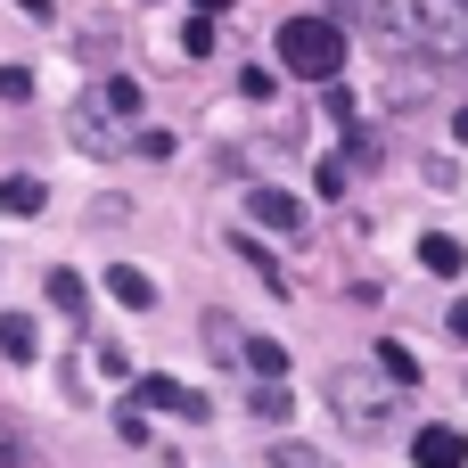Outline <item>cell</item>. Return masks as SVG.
Returning <instances> with one entry per match:
<instances>
[{
	"instance_id": "cell-1",
	"label": "cell",
	"mask_w": 468,
	"mask_h": 468,
	"mask_svg": "<svg viewBox=\"0 0 468 468\" xmlns=\"http://www.w3.org/2000/svg\"><path fill=\"white\" fill-rule=\"evenodd\" d=\"M387 41L428 58V66H461L468 58V0H387L378 8Z\"/></svg>"
},
{
	"instance_id": "cell-2",
	"label": "cell",
	"mask_w": 468,
	"mask_h": 468,
	"mask_svg": "<svg viewBox=\"0 0 468 468\" xmlns=\"http://www.w3.org/2000/svg\"><path fill=\"white\" fill-rule=\"evenodd\" d=\"M329 411H337V428L346 436H387L395 428V411H403V387L387 378V370H329Z\"/></svg>"
},
{
	"instance_id": "cell-3",
	"label": "cell",
	"mask_w": 468,
	"mask_h": 468,
	"mask_svg": "<svg viewBox=\"0 0 468 468\" xmlns=\"http://www.w3.org/2000/svg\"><path fill=\"white\" fill-rule=\"evenodd\" d=\"M271 49H280V66L304 74V82H337V66H346V33H337L329 16H280Z\"/></svg>"
},
{
	"instance_id": "cell-4",
	"label": "cell",
	"mask_w": 468,
	"mask_h": 468,
	"mask_svg": "<svg viewBox=\"0 0 468 468\" xmlns=\"http://www.w3.org/2000/svg\"><path fill=\"white\" fill-rule=\"evenodd\" d=\"M140 403H156V411H173V420H206L214 403L197 395V387H181V378H140Z\"/></svg>"
},
{
	"instance_id": "cell-5",
	"label": "cell",
	"mask_w": 468,
	"mask_h": 468,
	"mask_svg": "<svg viewBox=\"0 0 468 468\" xmlns=\"http://www.w3.org/2000/svg\"><path fill=\"white\" fill-rule=\"evenodd\" d=\"M411 461L420 468H461L468 461V436L461 428H420V436H411Z\"/></svg>"
},
{
	"instance_id": "cell-6",
	"label": "cell",
	"mask_w": 468,
	"mask_h": 468,
	"mask_svg": "<svg viewBox=\"0 0 468 468\" xmlns=\"http://www.w3.org/2000/svg\"><path fill=\"white\" fill-rule=\"evenodd\" d=\"M247 214H255L263 230H296V222H304V206H296L288 189H247Z\"/></svg>"
},
{
	"instance_id": "cell-7",
	"label": "cell",
	"mask_w": 468,
	"mask_h": 468,
	"mask_svg": "<svg viewBox=\"0 0 468 468\" xmlns=\"http://www.w3.org/2000/svg\"><path fill=\"white\" fill-rule=\"evenodd\" d=\"M420 263H428V271H436V280H461L468 247H461V239H452V230H428V239H420Z\"/></svg>"
},
{
	"instance_id": "cell-8",
	"label": "cell",
	"mask_w": 468,
	"mask_h": 468,
	"mask_svg": "<svg viewBox=\"0 0 468 468\" xmlns=\"http://www.w3.org/2000/svg\"><path fill=\"white\" fill-rule=\"evenodd\" d=\"M107 296H115V304H132V313H148V304H156V280H148V271H132V263H115V271H107Z\"/></svg>"
},
{
	"instance_id": "cell-9",
	"label": "cell",
	"mask_w": 468,
	"mask_h": 468,
	"mask_svg": "<svg viewBox=\"0 0 468 468\" xmlns=\"http://www.w3.org/2000/svg\"><path fill=\"white\" fill-rule=\"evenodd\" d=\"M41 206H49V189H41L33 173H8V181H0V214H41Z\"/></svg>"
},
{
	"instance_id": "cell-10",
	"label": "cell",
	"mask_w": 468,
	"mask_h": 468,
	"mask_svg": "<svg viewBox=\"0 0 468 468\" xmlns=\"http://www.w3.org/2000/svg\"><path fill=\"white\" fill-rule=\"evenodd\" d=\"M90 107H99V115H140V82H132V74H107Z\"/></svg>"
},
{
	"instance_id": "cell-11",
	"label": "cell",
	"mask_w": 468,
	"mask_h": 468,
	"mask_svg": "<svg viewBox=\"0 0 468 468\" xmlns=\"http://www.w3.org/2000/svg\"><path fill=\"white\" fill-rule=\"evenodd\" d=\"M239 354H247V370H255V378H288V346H280V337H247Z\"/></svg>"
},
{
	"instance_id": "cell-12",
	"label": "cell",
	"mask_w": 468,
	"mask_h": 468,
	"mask_svg": "<svg viewBox=\"0 0 468 468\" xmlns=\"http://www.w3.org/2000/svg\"><path fill=\"white\" fill-rule=\"evenodd\" d=\"M378 370H387L395 387H420V354H411L403 337H378Z\"/></svg>"
},
{
	"instance_id": "cell-13",
	"label": "cell",
	"mask_w": 468,
	"mask_h": 468,
	"mask_svg": "<svg viewBox=\"0 0 468 468\" xmlns=\"http://www.w3.org/2000/svg\"><path fill=\"white\" fill-rule=\"evenodd\" d=\"M0 354H8V362H33V354H41V337H33L25 313H0Z\"/></svg>"
},
{
	"instance_id": "cell-14",
	"label": "cell",
	"mask_w": 468,
	"mask_h": 468,
	"mask_svg": "<svg viewBox=\"0 0 468 468\" xmlns=\"http://www.w3.org/2000/svg\"><path fill=\"white\" fill-rule=\"evenodd\" d=\"M263 461H271V468H337L329 452H313V444H296V436H288V444H271Z\"/></svg>"
},
{
	"instance_id": "cell-15",
	"label": "cell",
	"mask_w": 468,
	"mask_h": 468,
	"mask_svg": "<svg viewBox=\"0 0 468 468\" xmlns=\"http://www.w3.org/2000/svg\"><path fill=\"white\" fill-rule=\"evenodd\" d=\"M288 411H296V395H288L280 378H271V387H255V420H288Z\"/></svg>"
},
{
	"instance_id": "cell-16",
	"label": "cell",
	"mask_w": 468,
	"mask_h": 468,
	"mask_svg": "<svg viewBox=\"0 0 468 468\" xmlns=\"http://www.w3.org/2000/svg\"><path fill=\"white\" fill-rule=\"evenodd\" d=\"M49 304H58V313H82V280H74V271H49Z\"/></svg>"
},
{
	"instance_id": "cell-17",
	"label": "cell",
	"mask_w": 468,
	"mask_h": 468,
	"mask_svg": "<svg viewBox=\"0 0 468 468\" xmlns=\"http://www.w3.org/2000/svg\"><path fill=\"white\" fill-rule=\"evenodd\" d=\"M0 99H33V74L25 66H0Z\"/></svg>"
},
{
	"instance_id": "cell-18",
	"label": "cell",
	"mask_w": 468,
	"mask_h": 468,
	"mask_svg": "<svg viewBox=\"0 0 468 468\" xmlns=\"http://www.w3.org/2000/svg\"><path fill=\"white\" fill-rule=\"evenodd\" d=\"M444 337H452V346H468V296L452 304V313H444Z\"/></svg>"
},
{
	"instance_id": "cell-19",
	"label": "cell",
	"mask_w": 468,
	"mask_h": 468,
	"mask_svg": "<svg viewBox=\"0 0 468 468\" xmlns=\"http://www.w3.org/2000/svg\"><path fill=\"white\" fill-rule=\"evenodd\" d=\"M452 140H461V148H468V107H461V115H452Z\"/></svg>"
},
{
	"instance_id": "cell-20",
	"label": "cell",
	"mask_w": 468,
	"mask_h": 468,
	"mask_svg": "<svg viewBox=\"0 0 468 468\" xmlns=\"http://www.w3.org/2000/svg\"><path fill=\"white\" fill-rule=\"evenodd\" d=\"M197 8H230V0H197Z\"/></svg>"
}]
</instances>
